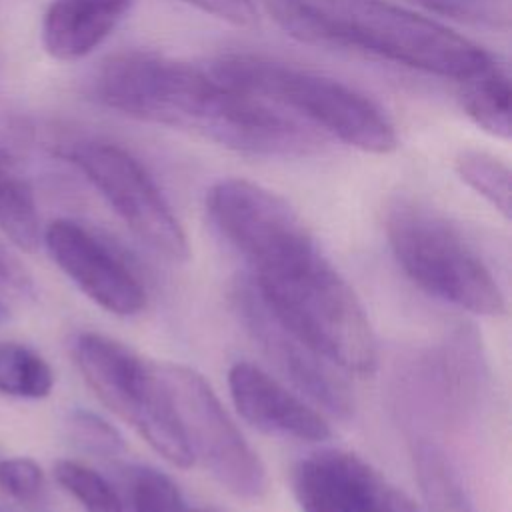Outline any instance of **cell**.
<instances>
[{"label": "cell", "instance_id": "cell-10", "mask_svg": "<svg viewBox=\"0 0 512 512\" xmlns=\"http://www.w3.org/2000/svg\"><path fill=\"white\" fill-rule=\"evenodd\" d=\"M42 242L54 264L106 312L134 316L146 306V290L132 266L94 230L56 218L42 232Z\"/></svg>", "mask_w": 512, "mask_h": 512}, {"label": "cell", "instance_id": "cell-22", "mask_svg": "<svg viewBox=\"0 0 512 512\" xmlns=\"http://www.w3.org/2000/svg\"><path fill=\"white\" fill-rule=\"evenodd\" d=\"M44 488V470L36 460L26 456L0 460V490L8 498L20 504H34L42 498Z\"/></svg>", "mask_w": 512, "mask_h": 512}, {"label": "cell", "instance_id": "cell-19", "mask_svg": "<svg viewBox=\"0 0 512 512\" xmlns=\"http://www.w3.org/2000/svg\"><path fill=\"white\" fill-rule=\"evenodd\" d=\"M54 478L86 512H130L114 486L82 462L58 460Z\"/></svg>", "mask_w": 512, "mask_h": 512}, {"label": "cell", "instance_id": "cell-4", "mask_svg": "<svg viewBox=\"0 0 512 512\" xmlns=\"http://www.w3.org/2000/svg\"><path fill=\"white\" fill-rule=\"evenodd\" d=\"M210 70L226 84L352 148L368 154H390L398 148L396 126L380 104L338 78L252 54L222 56Z\"/></svg>", "mask_w": 512, "mask_h": 512}, {"label": "cell", "instance_id": "cell-28", "mask_svg": "<svg viewBox=\"0 0 512 512\" xmlns=\"http://www.w3.org/2000/svg\"><path fill=\"white\" fill-rule=\"evenodd\" d=\"M192 512H212V510H206V508H196V510H192Z\"/></svg>", "mask_w": 512, "mask_h": 512}, {"label": "cell", "instance_id": "cell-17", "mask_svg": "<svg viewBox=\"0 0 512 512\" xmlns=\"http://www.w3.org/2000/svg\"><path fill=\"white\" fill-rule=\"evenodd\" d=\"M414 462L420 490L430 512H474L440 448L430 442H420L414 448Z\"/></svg>", "mask_w": 512, "mask_h": 512}, {"label": "cell", "instance_id": "cell-11", "mask_svg": "<svg viewBox=\"0 0 512 512\" xmlns=\"http://www.w3.org/2000/svg\"><path fill=\"white\" fill-rule=\"evenodd\" d=\"M292 490L300 512H392L396 492L366 460L336 448L302 458Z\"/></svg>", "mask_w": 512, "mask_h": 512}, {"label": "cell", "instance_id": "cell-1", "mask_svg": "<svg viewBox=\"0 0 512 512\" xmlns=\"http://www.w3.org/2000/svg\"><path fill=\"white\" fill-rule=\"evenodd\" d=\"M92 92L104 106L160 126L184 130L252 156H306L322 138L284 110L242 92L210 68L150 52L110 56Z\"/></svg>", "mask_w": 512, "mask_h": 512}, {"label": "cell", "instance_id": "cell-14", "mask_svg": "<svg viewBox=\"0 0 512 512\" xmlns=\"http://www.w3.org/2000/svg\"><path fill=\"white\" fill-rule=\"evenodd\" d=\"M458 100L466 116L482 128L486 134L508 140L510 138V76L508 70L490 60L478 68L474 74L458 82Z\"/></svg>", "mask_w": 512, "mask_h": 512}, {"label": "cell", "instance_id": "cell-16", "mask_svg": "<svg viewBox=\"0 0 512 512\" xmlns=\"http://www.w3.org/2000/svg\"><path fill=\"white\" fill-rule=\"evenodd\" d=\"M0 230L24 252H34L42 242L34 192L18 170L0 176Z\"/></svg>", "mask_w": 512, "mask_h": 512}, {"label": "cell", "instance_id": "cell-21", "mask_svg": "<svg viewBox=\"0 0 512 512\" xmlns=\"http://www.w3.org/2000/svg\"><path fill=\"white\" fill-rule=\"evenodd\" d=\"M132 512H186L174 480L150 466H136L130 474Z\"/></svg>", "mask_w": 512, "mask_h": 512}, {"label": "cell", "instance_id": "cell-25", "mask_svg": "<svg viewBox=\"0 0 512 512\" xmlns=\"http://www.w3.org/2000/svg\"><path fill=\"white\" fill-rule=\"evenodd\" d=\"M0 286L12 292L28 294L32 290V278L16 256H12L0 244Z\"/></svg>", "mask_w": 512, "mask_h": 512}, {"label": "cell", "instance_id": "cell-18", "mask_svg": "<svg viewBox=\"0 0 512 512\" xmlns=\"http://www.w3.org/2000/svg\"><path fill=\"white\" fill-rule=\"evenodd\" d=\"M454 170L468 188L510 218V168L506 162L482 150H462L454 158Z\"/></svg>", "mask_w": 512, "mask_h": 512}, {"label": "cell", "instance_id": "cell-27", "mask_svg": "<svg viewBox=\"0 0 512 512\" xmlns=\"http://www.w3.org/2000/svg\"><path fill=\"white\" fill-rule=\"evenodd\" d=\"M6 318V308H4V304L0 302V322Z\"/></svg>", "mask_w": 512, "mask_h": 512}, {"label": "cell", "instance_id": "cell-5", "mask_svg": "<svg viewBox=\"0 0 512 512\" xmlns=\"http://www.w3.org/2000/svg\"><path fill=\"white\" fill-rule=\"evenodd\" d=\"M384 226L396 262L418 288L478 316L506 310V296L490 266L444 214L400 198L388 206Z\"/></svg>", "mask_w": 512, "mask_h": 512}, {"label": "cell", "instance_id": "cell-9", "mask_svg": "<svg viewBox=\"0 0 512 512\" xmlns=\"http://www.w3.org/2000/svg\"><path fill=\"white\" fill-rule=\"evenodd\" d=\"M234 310L246 332L258 344L272 366L324 412L348 418L354 412L352 390L336 364L316 352L302 336L286 326L260 298L248 276H242L232 292Z\"/></svg>", "mask_w": 512, "mask_h": 512}, {"label": "cell", "instance_id": "cell-13", "mask_svg": "<svg viewBox=\"0 0 512 512\" xmlns=\"http://www.w3.org/2000/svg\"><path fill=\"white\" fill-rule=\"evenodd\" d=\"M134 0H50L42 20L44 50L56 60H80L126 18Z\"/></svg>", "mask_w": 512, "mask_h": 512}, {"label": "cell", "instance_id": "cell-2", "mask_svg": "<svg viewBox=\"0 0 512 512\" xmlns=\"http://www.w3.org/2000/svg\"><path fill=\"white\" fill-rule=\"evenodd\" d=\"M292 38L350 50L456 82L490 54L436 20L390 0H258Z\"/></svg>", "mask_w": 512, "mask_h": 512}, {"label": "cell", "instance_id": "cell-6", "mask_svg": "<svg viewBox=\"0 0 512 512\" xmlns=\"http://www.w3.org/2000/svg\"><path fill=\"white\" fill-rule=\"evenodd\" d=\"M72 358L100 402L130 424L164 460L180 468L194 462L156 364L98 332H80L72 342Z\"/></svg>", "mask_w": 512, "mask_h": 512}, {"label": "cell", "instance_id": "cell-12", "mask_svg": "<svg viewBox=\"0 0 512 512\" xmlns=\"http://www.w3.org/2000/svg\"><path fill=\"white\" fill-rule=\"evenodd\" d=\"M228 388L240 416L266 434L306 442L332 436L328 420L312 402L252 362L240 360L230 366Z\"/></svg>", "mask_w": 512, "mask_h": 512}, {"label": "cell", "instance_id": "cell-23", "mask_svg": "<svg viewBox=\"0 0 512 512\" xmlns=\"http://www.w3.org/2000/svg\"><path fill=\"white\" fill-rule=\"evenodd\" d=\"M70 430L72 438L90 452L116 454L124 446L116 428H112L100 416L86 410H76L70 416Z\"/></svg>", "mask_w": 512, "mask_h": 512}, {"label": "cell", "instance_id": "cell-8", "mask_svg": "<svg viewBox=\"0 0 512 512\" xmlns=\"http://www.w3.org/2000/svg\"><path fill=\"white\" fill-rule=\"evenodd\" d=\"M68 160L134 236L168 260L188 258L190 246L184 228L138 158L112 142L82 140L70 146Z\"/></svg>", "mask_w": 512, "mask_h": 512}, {"label": "cell", "instance_id": "cell-7", "mask_svg": "<svg viewBox=\"0 0 512 512\" xmlns=\"http://www.w3.org/2000/svg\"><path fill=\"white\" fill-rule=\"evenodd\" d=\"M156 366L192 460L202 462L234 496L262 498L268 488L266 468L204 376L184 364Z\"/></svg>", "mask_w": 512, "mask_h": 512}, {"label": "cell", "instance_id": "cell-3", "mask_svg": "<svg viewBox=\"0 0 512 512\" xmlns=\"http://www.w3.org/2000/svg\"><path fill=\"white\" fill-rule=\"evenodd\" d=\"M248 280L266 306L326 360L344 372H374L378 346L366 310L310 230L248 262Z\"/></svg>", "mask_w": 512, "mask_h": 512}, {"label": "cell", "instance_id": "cell-24", "mask_svg": "<svg viewBox=\"0 0 512 512\" xmlns=\"http://www.w3.org/2000/svg\"><path fill=\"white\" fill-rule=\"evenodd\" d=\"M182 2L238 28L254 26L258 20L256 0H182Z\"/></svg>", "mask_w": 512, "mask_h": 512}, {"label": "cell", "instance_id": "cell-26", "mask_svg": "<svg viewBox=\"0 0 512 512\" xmlns=\"http://www.w3.org/2000/svg\"><path fill=\"white\" fill-rule=\"evenodd\" d=\"M12 170H16L14 160L10 158V154H6V152L0 148V176L8 174V172H12Z\"/></svg>", "mask_w": 512, "mask_h": 512}, {"label": "cell", "instance_id": "cell-15", "mask_svg": "<svg viewBox=\"0 0 512 512\" xmlns=\"http://www.w3.org/2000/svg\"><path fill=\"white\" fill-rule=\"evenodd\" d=\"M54 388V370L34 348L0 340V394L22 400H42Z\"/></svg>", "mask_w": 512, "mask_h": 512}, {"label": "cell", "instance_id": "cell-20", "mask_svg": "<svg viewBox=\"0 0 512 512\" xmlns=\"http://www.w3.org/2000/svg\"><path fill=\"white\" fill-rule=\"evenodd\" d=\"M432 14L486 30L506 32L512 22V0H406Z\"/></svg>", "mask_w": 512, "mask_h": 512}]
</instances>
